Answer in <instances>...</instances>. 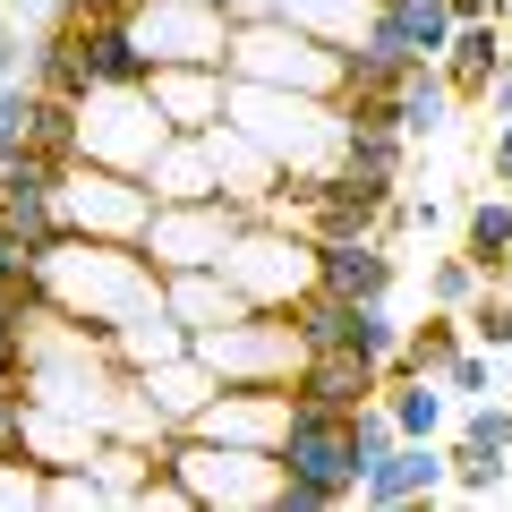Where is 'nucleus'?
I'll list each match as a JSON object with an SVG mask.
<instances>
[{
    "instance_id": "10",
    "label": "nucleus",
    "mask_w": 512,
    "mask_h": 512,
    "mask_svg": "<svg viewBox=\"0 0 512 512\" xmlns=\"http://www.w3.org/2000/svg\"><path fill=\"white\" fill-rule=\"evenodd\" d=\"M256 222L248 197H188V205H163L146 231V256L163 265V274H180V265H214L222 248H231L239 231Z\"/></svg>"
},
{
    "instance_id": "2",
    "label": "nucleus",
    "mask_w": 512,
    "mask_h": 512,
    "mask_svg": "<svg viewBox=\"0 0 512 512\" xmlns=\"http://www.w3.org/2000/svg\"><path fill=\"white\" fill-rule=\"evenodd\" d=\"M231 120L282 171H299V180L342 163V94H299V86H248V77H231Z\"/></svg>"
},
{
    "instance_id": "44",
    "label": "nucleus",
    "mask_w": 512,
    "mask_h": 512,
    "mask_svg": "<svg viewBox=\"0 0 512 512\" xmlns=\"http://www.w3.org/2000/svg\"><path fill=\"white\" fill-rule=\"evenodd\" d=\"M453 18L470 26V18H504V0H453Z\"/></svg>"
},
{
    "instance_id": "22",
    "label": "nucleus",
    "mask_w": 512,
    "mask_h": 512,
    "mask_svg": "<svg viewBox=\"0 0 512 512\" xmlns=\"http://www.w3.org/2000/svg\"><path fill=\"white\" fill-rule=\"evenodd\" d=\"M367 26H376V35H393L402 43L410 60H444V43H453V0H376V9H367Z\"/></svg>"
},
{
    "instance_id": "18",
    "label": "nucleus",
    "mask_w": 512,
    "mask_h": 512,
    "mask_svg": "<svg viewBox=\"0 0 512 512\" xmlns=\"http://www.w3.org/2000/svg\"><path fill=\"white\" fill-rule=\"evenodd\" d=\"M291 393L316 410H367V402H384V359H367V350H308Z\"/></svg>"
},
{
    "instance_id": "39",
    "label": "nucleus",
    "mask_w": 512,
    "mask_h": 512,
    "mask_svg": "<svg viewBox=\"0 0 512 512\" xmlns=\"http://www.w3.org/2000/svg\"><path fill=\"white\" fill-rule=\"evenodd\" d=\"M444 384H453V402H478V393H495V350H461L453 367H444Z\"/></svg>"
},
{
    "instance_id": "24",
    "label": "nucleus",
    "mask_w": 512,
    "mask_h": 512,
    "mask_svg": "<svg viewBox=\"0 0 512 512\" xmlns=\"http://www.w3.org/2000/svg\"><path fill=\"white\" fill-rule=\"evenodd\" d=\"M154 197L163 205H188V197H222V171H214V154H205V128H180L163 154H154Z\"/></svg>"
},
{
    "instance_id": "25",
    "label": "nucleus",
    "mask_w": 512,
    "mask_h": 512,
    "mask_svg": "<svg viewBox=\"0 0 512 512\" xmlns=\"http://www.w3.org/2000/svg\"><path fill=\"white\" fill-rule=\"evenodd\" d=\"M504 35H512L504 18H470V26H453V43H444V77H453L461 103H478V94H487V77L504 69Z\"/></svg>"
},
{
    "instance_id": "1",
    "label": "nucleus",
    "mask_w": 512,
    "mask_h": 512,
    "mask_svg": "<svg viewBox=\"0 0 512 512\" xmlns=\"http://www.w3.org/2000/svg\"><path fill=\"white\" fill-rule=\"evenodd\" d=\"M35 291L52 316H69V325H128V316L163 308V265H154L146 248H128V239H60V248H43L35 265Z\"/></svg>"
},
{
    "instance_id": "35",
    "label": "nucleus",
    "mask_w": 512,
    "mask_h": 512,
    "mask_svg": "<svg viewBox=\"0 0 512 512\" xmlns=\"http://www.w3.org/2000/svg\"><path fill=\"white\" fill-rule=\"evenodd\" d=\"M478 291H487V274H478L470 256H436L427 265V308H470Z\"/></svg>"
},
{
    "instance_id": "43",
    "label": "nucleus",
    "mask_w": 512,
    "mask_h": 512,
    "mask_svg": "<svg viewBox=\"0 0 512 512\" xmlns=\"http://www.w3.org/2000/svg\"><path fill=\"white\" fill-rule=\"evenodd\" d=\"M478 103H487V111H495V120H512V52H504V69H495V77H487V94H478Z\"/></svg>"
},
{
    "instance_id": "26",
    "label": "nucleus",
    "mask_w": 512,
    "mask_h": 512,
    "mask_svg": "<svg viewBox=\"0 0 512 512\" xmlns=\"http://www.w3.org/2000/svg\"><path fill=\"white\" fill-rule=\"evenodd\" d=\"M461 350H470V316H461V308H436L427 325L402 333V350H393V376H444Z\"/></svg>"
},
{
    "instance_id": "30",
    "label": "nucleus",
    "mask_w": 512,
    "mask_h": 512,
    "mask_svg": "<svg viewBox=\"0 0 512 512\" xmlns=\"http://www.w3.org/2000/svg\"><path fill=\"white\" fill-rule=\"evenodd\" d=\"M291 333H299V350H350V333H359V299H342V291H299L291 299Z\"/></svg>"
},
{
    "instance_id": "3",
    "label": "nucleus",
    "mask_w": 512,
    "mask_h": 512,
    "mask_svg": "<svg viewBox=\"0 0 512 512\" xmlns=\"http://www.w3.org/2000/svg\"><path fill=\"white\" fill-rule=\"evenodd\" d=\"M231 77H248V86H299V94H342V43L299 26L291 9H265V18L231 26Z\"/></svg>"
},
{
    "instance_id": "40",
    "label": "nucleus",
    "mask_w": 512,
    "mask_h": 512,
    "mask_svg": "<svg viewBox=\"0 0 512 512\" xmlns=\"http://www.w3.org/2000/svg\"><path fill=\"white\" fill-rule=\"evenodd\" d=\"M35 265H43V256L26 248V239L9 231V222H0V282H35Z\"/></svg>"
},
{
    "instance_id": "12",
    "label": "nucleus",
    "mask_w": 512,
    "mask_h": 512,
    "mask_svg": "<svg viewBox=\"0 0 512 512\" xmlns=\"http://www.w3.org/2000/svg\"><path fill=\"white\" fill-rule=\"evenodd\" d=\"M231 9L222 0H146L137 9V35L154 60H222L231 69Z\"/></svg>"
},
{
    "instance_id": "5",
    "label": "nucleus",
    "mask_w": 512,
    "mask_h": 512,
    "mask_svg": "<svg viewBox=\"0 0 512 512\" xmlns=\"http://www.w3.org/2000/svg\"><path fill=\"white\" fill-rule=\"evenodd\" d=\"M154 214H163V197H154V180H137V171L69 163V180H60V222H69L77 239H128V248H146Z\"/></svg>"
},
{
    "instance_id": "34",
    "label": "nucleus",
    "mask_w": 512,
    "mask_h": 512,
    "mask_svg": "<svg viewBox=\"0 0 512 512\" xmlns=\"http://www.w3.org/2000/svg\"><path fill=\"white\" fill-rule=\"evenodd\" d=\"M282 9H291L299 26H316V35H333V43H350L367 26V9H376V0H282Z\"/></svg>"
},
{
    "instance_id": "19",
    "label": "nucleus",
    "mask_w": 512,
    "mask_h": 512,
    "mask_svg": "<svg viewBox=\"0 0 512 512\" xmlns=\"http://www.w3.org/2000/svg\"><path fill=\"white\" fill-rule=\"evenodd\" d=\"M308 197H316V239L333 231H384L393 214V180H359V171H308Z\"/></svg>"
},
{
    "instance_id": "21",
    "label": "nucleus",
    "mask_w": 512,
    "mask_h": 512,
    "mask_svg": "<svg viewBox=\"0 0 512 512\" xmlns=\"http://www.w3.org/2000/svg\"><path fill=\"white\" fill-rule=\"evenodd\" d=\"M461 111L453 77H444V60H410L402 77H393V120H402V137H444Z\"/></svg>"
},
{
    "instance_id": "4",
    "label": "nucleus",
    "mask_w": 512,
    "mask_h": 512,
    "mask_svg": "<svg viewBox=\"0 0 512 512\" xmlns=\"http://www.w3.org/2000/svg\"><path fill=\"white\" fill-rule=\"evenodd\" d=\"M171 470L188 478L197 512H274L282 495V453H256V444H214V436H171Z\"/></svg>"
},
{
    "instance_id": "17",
    "label": "nucleus",
    "mask_w": 512,
    "mask_h": 512,
    "mask_svg": "<svg viewBox=\"0 0 512 512\" xmlns=\"http://www.w3.org/2000/svg\"><path fill=\"white\" fill-rule=\"evenodd\" d=\"M69 26H77V52H86V86H146L154 77V52L128 9H94V18H69Z\"/></svg>"
},
{
    "instance_id": "14",
    "label": "nucleus",
    "mask_w": 512,
    "mask_h": 512,
    "mask_svg": "<svg viewBox=\"0 0 512 512\" xmlns=\"http://www.w3.org/2000/svg\"><path fill=\"white\" fill-rule=\"evenodd\" d=\"M402 163H410V137L393 120V94H342V171L402 188Z\"/></svg>"
},
{
    "instance_id": "7",
    "label": "nucleus",
    "mask_w": 512,
    "mask_h": 512,
    "mask_svg": "<svg viewBox=\"0 0 512 512\" xmlns=\"http://www.w3.org/2000/svg\"><path fill=\"white\" fill-rule=\"evenodd\" d=\"M282 470L308 478L325 504H359V478H367V453H359V427H350V410H316L291 393V427H282Z\"/></svg>"
},
{
    "instance_id": "23",
    "label": "nucleus",
    "mask_w": 512,
    "mask_h": 512,
    "mask_svg": "<svg viewBox=\"0 0 512 512\" xmlns=\"http://www.w3.org/2000/svg\"><path fill=\"white\" fill-rule=\"evenodd\" d=\"M103 342H111V359H120L128 376H146V367H163V359H188V342H197V333H188L180 316H171V299H163V308H146V316H128V325H111Z\"/></svg>"
},
{
    "instance_id": "16",
    "label": "nucleus",
    "mask_w": 512,
    "mask_h": 512,
    "mask_svg": "<svg viewBox=\"0 0 512 512\" xmlns=\"http://www.w3.org/2000/svg\"><path fill=\"white\" fill-rule=\"evenodd\" d=\"M393 274H402V256H393V239H376V231L316 239V282L342 291V299H393Z\"/></svg>"
},
{
    "instance_id": "13",
    "label": "nucleus",
    "mask_w": 512,
    "mask_h": 512,
    "mask_svg": "<svg viewBox=\"0 0 512 512\" xmlns=\"http://www.w3.org/2000/svg\"><path fill=\"white\" fill-rule=\"evenodd\" d=\"M444 487H453V453H444V436H402L376 470L359 478V504H376V512H393V504H436Z\"/></svg>"
},
{
    "instance_id": "42",
    "label": "nucleus",
    "mask_w": 512,
    "mask_h": 512,
    "mask_svg": "<svg viewBox=\"0 0 512 512\" xmlns=\"http://www.w3.org/2000/svg\"><path fill=\"white\" fill-rule=\"evenodd\" d=\"M18 77H26V35L0 18V86H18Z\"/></svg>"
},
{
    "instance_id": "29",
    "label": "nucleus",
    "mask_w": 512,
    "mask_h": 512,
    "mask_svg": "<svg viewBox=\"0 0 512 512\" xmlns=\"http://www.w3.org/2000/svg\"><path fill=\"white\" fill-rule=\"evenodd\" d=\"M26 77H35L43 94H94L86 86V52H77V26L52 18L43 35H26Z\"/></svg>"
},
{
    "instance_id": "11",
    "label": "nucleus",
    "mask_w": 512,
    "mask_h": 512,
    "mask_svg": "<svg viewBox=\"0 0 512 512\" xmlns=\"http://www.w3.org/2000/svg\"><path fill=\"white\" fill-rule=\"evenodd\" d=\"M60 180H69V163H52L43 146H18L0 163V222H9L35 256L69 239V222H60Z\"/></svg>"
},
{
    "instance_id": "41",
    "label": "nucleus",
    "mask_w": 512,
    "mask_h": 512,
    "mask_svg": "<svg viewBox=\"0 0 512 512\" xmlns=\"http://www.w3.org/2000/svg\"><path fill=\"white\" fill-rule=\"evenodd\" d=\"M487 180L512 188V120H495V137H487Z\"/></svg>"
},
{
    "instance_id": "28",
    "label": "nucleus",
    "mask_w": 512,
    "mask_h": 512,
    "mask_svg": "<svg viewBox=\"0 0 512 512\" xmlns=\"http://www.w3.org/2000/svg\"><path fill=\"white\" fill-rule=\"evenodd\" d=\"M461 256H470L487 282H504V256H512V188H487V197L461 214Z\"/></svg>"
},
{
    "instance_id": "6",
    "label": "nucleus",
    "mask_w": 512,
    "mask_h": 512,
    "mask_svg": "<svg viewBox=\"0 0 512 512\" xmlns=\"http://www.w3.org/2000/svg\"><path fill=\"white\" fill-rule=\"evenodd\" d=\"M188 350H197L222 384H282V393H291L299 359H308L299 333H291V308H248V316H231V325H205Z\"/></svg>"
},
{
    "instance_id": "37",
    "label": "nucleus",
    "mask_w": 512,
    "mask_h": 512,
    "mask_svg": "<svg viewBox=\"0 0 512 512\" xmlns=\"http://www.w3.org/2000/svg\"><path fill=\"white\" fill-rule=\"evenodd\" d=\"M0 453H35V393H26V376H0Z\"/></svg>"
},
{
    "instance_id": "31",
    "label": "nucleus",
    "mask_w": 512,
    "mask_h": 512,
    "mask_svg": "<svg viewBox=\"0 0 512 512\" xmlns=\"http://www.w3.org/2000/svg\"><path fill=\"white\" fill-rule=\"evenodd\" d=\"M35 325H43V291L35 282H0V376H26Z\"/></svg>"
},
{
    "instance_id": "8",
    "label": "nucleus",
    "mask_w": 512,
    "mask_h": 512,
    "mask_svg": "<svg viewBox=\"0 0 512 512\" xmlns=\"http://www.w3.org/2000/svg\"><path fill=\"white\" fill-rule=\"evenodd\" d=\"M214 265L256 299V308H291L299 291H316V231H291V222H265V214H256Z\"/></svg>"
},
{
    "instance_id": "20",
    "label": "nucleus",
    "mask_w": 512,
    "mask_h": 512,
    "mask_svg": "<svg viewBox=\"0 0 512 512\" xmlns=\"http://www.w3.org/2000/svg\"><path fill=\"white\" fill-rule=\"evenodd\" d=\"M163 299H171V316H180L188 333H205V325H231V316H248L256 299L239 291L222 265H180V274H163Z\"/></svg>"
},
{
    "instance_id": "45",
    "label": "nucleus",
    "mask_w": 512,
    "mask_h": 512,
    "mask_svg": "<svg viewBox=\"0 0 512 512\" xmlns=\"http://www.w3.org/2000/svg\"><path fill=\"white\" fill-rule=\"evenodd\" d=\"M52 18H94V9H111V0H43Z\"/></svg>"
},
{
    "instance_id": "27",
    "label": "nucleus",
    "mask_w": 512,
    "mask_h": 512,
    "mask_svg": "<svg viewBox=\"0 0 512 512\" xmlns=\"http://www.w3.org/2000/svg\"><path fill=\"white\" fill-rule=\"evenodd\" d=\"M384 410H393L402 436H444L453 427V384L444 376H393L384 367Z\"/></svg>"
},
{
    "instance_id": "47",
    "label": "nucleus",
    "mask_w": 512,
    "mask_h": 512,
    "mask_svg": "<svg viewBox=\"0 0 512 512\" xmlns=\"http://www.w3.org/2000/svg\"><path fill=\"white\" fill-rule=\"evenodd\" d=\"M504 282H512V256H504Z\"/></svg>"
},
{
    "instance_id": "32",
    "label": "nucleus",
    "mask_w": 512,
    "mask_h": 512,
    "mask_svg": "<svg viewBox=\"0 0 512 512\" xmlns=\"http://www.w3.org/2000/svg\"><path fill=\"white\" fill-rule=\"evenodd\" d=\"M35 120H43V86L18 77V86H0V163L18 146H35Z\"/></svg>"
},
{
    "instance_id": "36",
    "label": "nucleus",
    "mask_w": 512,
    "mask_h": 512,
    "mask_svg": "<svg viewBox=\"0 0 512 512\" xmlns=\"http://www.w3.org/2000/svg\"><path fill=\"white\" fill-rule=\"evenodd\" d=\"M402 316H393V299H359V333H350V350H367V359L393 367V350H402Z\"/></svg>"
},
{
    "instance_id": "15",
    "label": "nucleus",
    "mask_w": 512,
    "mask_h": 512,
    "mask_svg": "<svg viewBox=\"0 0 512 512\" xmlns=\"http://www.w3.org/2000/svg\"><path fill=\"white\" fill-rule=\"evenodd\" d=\"M146 94H154V111H163L171 128L231 120V69H222V60H154Z\"/></svg>"
},
{
    "instance_id": "38",
    "label": "nucleus",
    "mask_w": 512,
    "mask_h": 512,
    "mask_svg": "<svg viewBox=\"0 0 512 512\" xmlns=\"http://www.w3.org/2000/svg\"><path fill=\"white\" fill-rule=\"evenodd\" d=\"M461 316H470V342L478 350H512V291H495V282H487Z\"/></svg>"
},
{
    "instance_id": "9",
    "label": "nucleus",
    "mask_w": 512,
    "mask_h": 512,
    "mask_svg": "<svg viewBox=\"0 0 512 512\" xmlns=\"http://www.w3.org/2000/svg\"><path fill=\"white\" fill-rule=\"evenodd\" d=\"M180 128L154 111L146 86H94L86 94V146H77V163H111V171H137L146 180L154 154L171 146Z\"/></svg>"
},
{
    "instance_id": "46",
    "label": "nucleus",
    "mask_w": 512,
    "mask_h": 512,
    "mask_svg": "<svg viewBox=\"0 0 512 512\" xmlns=\"http://www.w3.org/2000/svg\"><path fill=\"white\" fill-rule=\"evenodd\" d=\"M504 26H512V0H504Z\"/></svg>"
},
{
    "instance_id": "33",
    "label": "nucleus",
    "mask_w": 512,
    "mask_h": 512,
    "mask_svg": "<svg viewBox=\"0 0 512 512\" xmlns=\"http://www.w3.org/2000/svg\"><path fill=\"white\" fill-rule=\"evenodd\" d=\"M453 453V495H470V504H495L504 495V461L512 453H470V444H444Z\"/></svg>"
}]
</instances>
